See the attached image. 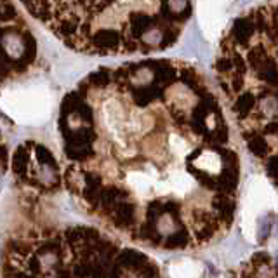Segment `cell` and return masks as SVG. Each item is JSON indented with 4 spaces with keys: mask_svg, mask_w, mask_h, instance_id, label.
<instances>
[{
    "mask_svg": "<svg viewBox=\"0 0 278 278\" xmlns=\"http://www.w3.org/2000/svg\"><path fill=\"white\" fill-rule=\"evenodd\" d=\"M30 19L85 56L151 54L176 44L190 0H18Z\"/></svg>",
    "mask_w": 278,
    "mask_h": 278,
    "instance_id": "cell-1",
    "label": "cell"
},
{
    "mask_svg": "<svg viewBox=\"0 0 278 278\" xmlns=\"http://www.w3.org/2000/svg\"><path fill=\"white\" fill-rule=\"evenodd\" d=\"M195 165L198 169H202L204 172H208V174H217L221 169V158L217 153L214 151H204L200 157L195 160Z\"/></svg>",
    "mask_w": 278,
    "mask_h": 278,
    "instance_id": "cell-4",
    "label": "cell"
},
{
    "mask_svg": "<svg viewBox=\"0 0 278 278\" xmlns=\"http://www.w3.org/2000/svg\"><path fill=\"white\" fill-rule=\"evenodd\" d=\"M171 277L172 278H200V264L193 263V261H190V259H184L171 268Z\"/></svg>",
    "mask_w": 278,
    "mask_h": 278,
    "instance_id": "cell-3",
    "label": "cell"
},
{
    "mask_svg": "<svg viewBox=\"0 0 278 278\" xmlns=\"http://www.w3.org/2000/svg\"><path fill=\"white\" fill-rule=\"evenodd\" d=\"M40 65V40L18 0H0V89L28 78Z\"/></svg>",
    "mask_w": 278,
    "mask_h": 278,
    "instance_id": "cell-2",
    "label": "cell"
}]
</instances>
